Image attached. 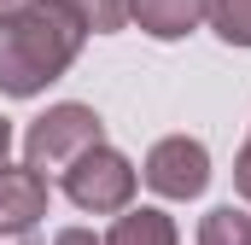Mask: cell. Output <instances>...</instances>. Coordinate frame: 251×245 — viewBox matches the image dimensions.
I'll list each match as a JSON object with an SVG mask.
<instances>
[{"label": "cell", "mask_w": 251, "mask_h": 245, "mask_svg": "<svg viewBox=\"0 0 251 245\" xmlns=\"http://www.w3.org/2000/svg\"><path fill=\"white\" fill-rule=\"evenodd\" d=\"M82 41H88V29L59 0H29L24 12H12L0 24V94L35 99L47 82H59L76 64Z\"/></svg>", "instance_id": "cell-1"}, {"label": "cell", "mask_w": 251, "mask_h": 245, "mask_svg": "<svg viewBox=\"0 0 251 245\" xmlns=\"http://www.w3.org/2000/svg\"><path fill=\"white\" fill-rule=\"evenodd\" d=\"M105 140V122L94 105H76V99H64V105H47L41 117L24 128V164L35 170V175H64L88 146H100Z\"/></svg>", "instance_id": "cell-2"}, {"label": "cell", "mask_w": 251, "mask_h": 245, "mask_svg": "<svg viewBox=\"0 0 251 245\" xmlns=\"http://www.w3.org/2000/svg\"><path fill=\"white\" fill-rule=\"evenodd\" d=\"M64 181V198L76 204V210H88V216H123L128 204H134V187H140V175H134V164H128L117 146H88L70 170L59 175Z\"/></svg>", "instance_id": "cell-3"}, {"label": "cell", "mask_w": 251, "mask_h": 245, "mask_svg": "<svg viewBox=\"0 0 251 245\" xmlns=\"http://www.w3.org/2000/svg\"><path fill=\"white\" fill-rule=\"evenodd\" d=\"M140 181L152 187L158 198H199V193L210 187V152H204V140H193V134H164V140L146 152Z\"/></svg>", "instance_id": "cell-4"}, {"label": "cell", "mask_w": 251, "mask_h": 245, "mask_svg": "<svg viewBox=\"0 0 251 245\" xmlns=\"http://www.w3.org/2000/svg\"><path fill=\"white\" fill-rule=\"evenodd\" d=\"M47 216V175L29 164H0V240H29Z\"/></svg>", "instance_id": "cell-5"}, {"label": "cell", "mask_w": 251, "mask_h": 245, "mask_svg": "<svg viewBox=\"0 0 251 245\" xmlns=\"http://www.w3.org/2000/svg\"><path fill=\"white\" fill-rule=\"evenodd\" d=\"M210 0H128V24H140L152 41H181L204 24Z\"/></svg>", "instance_id": "cell-6"}, {"label": "cell", "mask_w": 251, "mask_h": 245, "mask_svg": "<svg viewBox=\"0 0 251 245\" xmlns=\"http://www.w3.org/2000/svg\"><path fill=\"white\" fill-rule=\"evenodd\" d=\"M100 245H181V234H176V222H170L164 210H152V204L134 210V204H128Z\"/></svg>", "instance_id": "cell-7"}, {"label": "cell", "mask_w": 251, "mask_h": 245, "mask_svg": "<svg viewBox=\"0 0 251 245\" xmlns=\"http://www.w3.org/2000/svg\"><path fill=\"white\" fill-rule=\"evenodd\" d=\"M88 35H117L128 24V0H59Z\"/></svg>", "instance_id": "cell-8"}, {"label": "cell", "mask_w": 251, "mask_h": 245, "mask_svg": "<svg viewBox=\"0 0 251 245\" xmlns=\"http://www.w3.org/2000/svg\"><path fill=\"white\" fill-rule=\"evenodd\" d=\"M199 245H251V210L216 204V210L199 222Z\"/></svg>", "instance_id": "cell-9"}, {"label": "cell", "mask_w": 251, "mask_h": 245, "mask_svg": "<svg viewBox=\"0 0 251 245\" xmlns=\"http://www.w3.org/2000/svg\"><path fill=\"white\" fill-rule=\"evenodd\" d=\"M204 18L228 47H251V0H210Z\"/></svg>", "instance_id": "cell-10"}, {"label": "cell", "mask_w": 251, "mask_h": 245, "mask_svg": "<svg viewBox=\"0 0 251 245\" xmlns=\"http://www.w3.org/2000/svg\"><path fill=\"white\" fill-rule=\"evenodd\" d=\"M234 187H240V198L251 204V140L240 146V158H234Z\"/></svg>", "instance_id": "cell-11"}, {"label": "cell", "mask_w": 251, "mask_h": 245, "mask_svg": "<svg viewBox=\"0 0 251 245\" xmlns=\"http://www.w3.org/2000/svg\"><path fill=\"white\" fill-rule=\"evenodd\" d=\"M53 245H100V240H94L88 228H59V234H53Z\"/></svg>", "instance_id": "cell-12"}, {"label": "cell", "mask_w": 251, "mask_h": 245, "mask_svg": "<svg viewBox=\"0 0 251 245\" xmlns=\"http://www.w3.org/2000/svg\"><path fill=\"white\" fill-rule=\"evenodd\" d=\"M6 152H12V122L0 117V164H6Z\"/></svg>", "instance_id": "cell-13"}, {"label": "cell", "mask_w": 251, "mask_h": 245, "mask_svg": "<svg viewBox=\"0 0 251 245\" xmlns=\"http://www.w3.org/2000/svg\"><path fill=\"white\" fill-rule=\"evenodd\" d=\"M24 6H29V0H0V24H6L12 12H24Z\"/></svg>", "instance_id": "cell-14"}]
</instances>
